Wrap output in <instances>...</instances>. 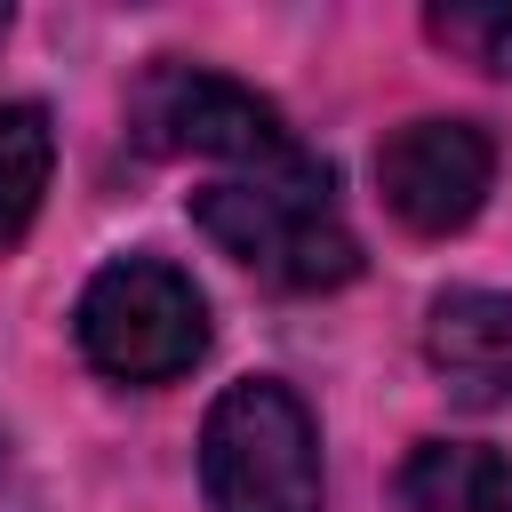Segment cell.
Listing matches in <instances>:
<instances>
[{"label": "cell", "mask_w": 512, "mask_h": 512, "mask_svg": "<svg viewBox=\"0 0 512 512\" xmlns=\"http://www.w3.org/2000/svg\"><path fill=\"white\" fill-rule=\"evenodd\" d=\"M192 224L264 288L288 296H320L344 288L360 272V240L336 208V176L328 160H296V168H264V176H224L192 200Z\"/></svg>", "instance_id": "1"}, {"label": "cell", "mask_w": 512, "mask_h": 512, "mask_svg": "<svg viewBox=\"0 0 512 512\" xmlns=\"http://www.w3.org/2000/svg\"><path fill=\"white\" fill-rule=\"evenodd\" d=\"M200 488L208 512H328L320 424L280 376H240L216 392L200 424Z\"/></svg>", "instance_id": "2"}, {"label": "cell", "mask_w": 512, "mask_h": 512, "mask_svg": "<svg viewBox=\"0 0 512 512\" xmlns=\"http://www.w3.org/2000/svg\"><path fill=\"white\" fill-rule=\"evenodd\" d=\"M80 360L112 384H176L208 352V296L168 256H112L72 304Z\"/></svg>", "instance_id": "3"}, {"label": "cell", "mask_w": 512, "mask_h": 512, "mask_svg": "<svg viewBox=\"0 0 512 512\" xmlns=\"http://www.w3.org/2000/svg\"><path fill=\"white\" fill-rule=\"evenodd\" d=\"M128 128L144 152H176V160H224L232 176H264V168H296L312 160L296 144V128L280 120L272 96H256L248 80L216 72V64H152L128 96Z\"/></svg>", "instance_id": "4"}, {"label": "cell", "mask_w": 512, "mask_h": 512, "mask_svg": "<svg viewBox=\"0 0 512 512\" xmlns=\"http://www.w3.org/2000/svg\"><path fill=\"white\" fill-rule=\"evenodd\" d=\"M488 184H496V136L480 120H440L432 112V120H408L376 144V192L424 240L464 232L480 216Z\"/></svg>", "instance_id": "5"}, {"label": "cell", "mask_w": 512, "mask_h": 512, "mask_svg": "<svg viewBox=\"0 0 512 512\" xmlns=\"http://www.w3.org/2000/svg\"><path fill=\"white\" fill-rule=\"evenodd\" d=\"M424 360L472 408H512V288H448L424 312Z\"/></svg>", "instance_id": "6"}, {"label": "cell", "mask_w": 512, "mask_h": 512, "mask_svg": "<svg viewBox=\"0 0 512 512\" xmlns=\"http://www.w3.org/2000/svg\"><path fill=\"white\" fill-rule=\"evenodd\" d=\"M392 512H512V456L488 440H416L392 472Z\"/></svg>", "instance_id": "7"}, {"label": "cell", "mask_w": 512, "mask_h": 512, "mask_svg": "<svg viewBox=\"0 0 512 512\" xmlns=\"http://www.w3.org/2000/svg\"><path fill=\"white\" fill-rule=\"evenodd\" d=\"M48 168H56V128H48V104H32V96L0 104V248H8V240H24V224L40 216Z\"/></svg>", "instance_id": "8"}, {"label": "cell", "mask_w": 512, "mask_h": 512, "mask_svg": "<svg viewBox=\"0 0 512 512\" xmlns=\"http://www.w3.org/2000/svg\"><path fill=\"white\" fill-rule=\"evenodd\" d=\"M424 24H432V40L456 48L464 64L512 80V8H432Z\"/></svg>", "instance_id": "9"}, {"label": "cell", "mask_w": 512, "mask_h": 512, "mask_svg": "<svg viewBox=\"0 0 512 512\" xmlns=\"http://www.w3.org/2000/svg\"><path fill=\"white\" fill-rule=\"evenodd\" d=\"M0 512H32V480H24L16 448H8V432H0Z\"/></svg>", "instance_id": "10"}, {"label": "cell", "mask_w": 512, "mask_h": 512, "mask_svg": "<svg viewBox=\"0 0 512 512\" xmlns=\"http://www.w3.org/2000/svg\"><path fill=\"white\" fill-rule=\"evenodd\" d=\"M0 40H8V8H0Z\"/></svg>", "instance_id": "11"}]
</instances>
